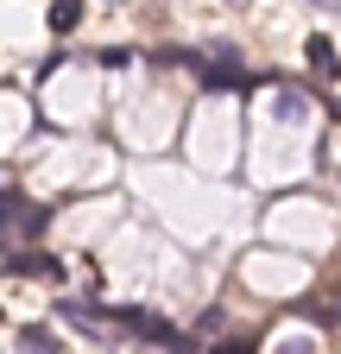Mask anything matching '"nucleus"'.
<instances>
[{"label":"nucleus","mask_w":341,"mask_h":354,"mask_svg":"<svg viewBox=\"0 0 341 354\" xmlns=\"http://www.w3.org/2000/svg\"><path fill=\"white\" fill-rule=\"evenodd\" d=\"M45 221H51V209L45 203H26V196H13V190H0V241H32V234H45Z\"/></svg>","instance_id":"obj_1"},{"label":"nucleus","mask_w":341,"mask_h":354,"mask_svg":"<svg viewBox=\"0 0 341 354\" xmlns=\"http://www.w3.org/2000/svg\"><path fill=\"white\" fill-rule=\"evenodd\" d=\"M0 259H7V272H19V279H64V259H57V253H38V247L0 253Z\"/></svg>","instance_id":"obj_2"},{"label":"nucleus","mask_w":341,"mask_h":354,"mask_svg":"<svg viewBox=\"0 0 341 354\" xmlns=\"http://www.w3.org/2000/svg\"><path fill=\"white\" fill-rule=\"evenodd\" d=\"M13 342H19V354H64V348H57V335H51L45 323H26Z\"/></svg>","instance_id":"obj_3"},{"label":"nucleus","mask_w":341,"mask_h":354,"mask_svg":"<svg viewBox=\"0 0 341 354\" xmlns=\"http://www.w3.org/2000/svg\"><path fill=\"white\" fill-rule=\"evenodd\" d=\"M202 82H215V88H234V82H240V64H234L228 44H222V57H215V64H202Z\"/></svg>","instance_id":"obj_4"},{"label":"nucleus","mask_w":341,"mask_h":354,"mask_svg":"<svg viewBox=\"0 0 341 354\" xmlns=\"http://www.w3.org/2000/svg\"><path fill=\"white\" fill-rule=\"evenodd\" d=\"M310 70H316L322 82H335V76H341V64H335V44H329V38H310Z\"/></svg>","instance_id":"obj_5"},{"label":"nucleus","mask_w":341,"mask_h":354,"mask_svg":"<svg viewBox=\"0 0 341 354\" xmlns=\"http://www.w3.org/2000/svg\"><path fill=\"white\" fill-rule=\"evenodd\" d=\"M45 19H51V32H76L82 26V0H51Z\"/></svg>","instance_id":"obj_6"},{"label":"nucleus","mask_w":341,"mask_h":354,"mask_svg":"<svg viewBox=\"0 0 341 354\" xmlns=\"http://www.w3.org/2000/svg\"><path fill=\"white\" fill-rule=\"evenodd\" d=\"M0 323H7V310H0Z\"/></svg>","instance_id":"obj_7"}]
</instances>
